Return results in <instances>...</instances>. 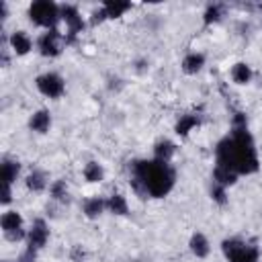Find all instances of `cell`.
Returning a JSON list of instances; mask_svg holds the SVG:
<instances>
[{"label":"cell","mask_w":262,"mask_h":262,"mask_svg":"<svg viewBox=\"0 0 262 262\" xmlns=\"http://www.w3.org/2000/svg\"><path fill=\"white\" fill-rule=\"evenodd\" d=\"M215 158L219 166L229 168L239 174H254L258 170V154L254 147V139L248 131L246 115L235 113L231 123V135L223 137L215 147Z\"/></svg>","instance_id":"6da1fadb"},{"label":"cell","mask_w":262,"mask_h":262,"mask_svg":"<svg viewBox=\"0 0 262 262\" xmlns=\"http://www.w3.org/2000/svg\"><path fill=\"white\" fill-rule=\"evenodd\" d=\"M176 182V172L168 162L135 160L129 164V184L139 199H162Z\"/></svg>","instance_id":"7a4b0ae2"},{"label":"cell","mask_w":262,"mask_h":262,"mask_svg":"<svg viewBox=\"0 0 262 262\" xmlns=\"http://www.w3.org/2000/svg\"><path fill=\"white\" fill-rule=\"evenodd\" d=\"M29 18H31V23L51 31V29H55V23L61 18V10L55 2L39 0V2H33L29 6Z\"/></svg>","instance_id":"3957f363"},{"label":"cell","mask_w":262,"mask_h":262,"mask_svg":"<svg viewBox=\"0 0 262 262\" xmlns=\"http://www.w3.org/2000/svg\"><path fill=\"white\" fill-rule=\"evenodd\" d=\"M221 250L229 262H258V248L239 237L223 239Z\"/></svg>","instance_id":"277c9868"},{"label":"cell","mask_w":262,"mask_h":262,"mask_svg":"<svg viewBox=\"0 0 262 262\" xmlns=\"http://www.w3.org/2000/svg\"><path fill=\"white\" fill-rule=\"evenodd\" d=\"M35 86H37V90H39L43 96H47V98H59V96L63 94V90H66L63 78H61L59 74H55V72H47V74L37 76Z\"/></svg>","instance_id":"5b68a950"},{"label":"cell","mask_w":262,"mask_h":262,"mask_svg":"<svg viewBox=\"0 0 262 262\" xmlns=\"http://www.w3.org/2000/svg\"><path fill=\"white\" fill-rule=\"evenodd\" d=\"M63 35L57 31V29H51V31H45L39 41H37V47H39V53L45 55V57H57L63 49Z\"/></svg>","instance_id":"8992f818"},{"label":"cell","mask_w":262,"mask_h":262,"mask_svg":"<svg viewBox=\"0 0 262 262\" xmlns=\"http://www.w3.org/2000/svg\"><path fill=\"white\" fill-rule=\"evenodd\" d=\"M2 225V233L8 242H20L23 237H27L25 229H23V217L18 211H6L0 219Z\"/></svg>","instance_id":"52a82bcc"},{"label":"cell","mask_w":262,"mask_h":262,"mask_svg":"<svg viewBox=\"0 0 262 262\" xmlns=\"http://www.w3.org/2000/svg\"><path fill=\"white\" fill-rule=\"evenodd\" d=\"M59 10H61V20L68 27V41H74L76 35L82 33L84 20H82V16L74 4H63V6H59Z\"/></svg>","instance_id":"ba28073f"},{"label":"cell","mask_w":262,"mask_h":262,"mask_svg":"<svg viewBox=\"0 0 262 262\" xmlns=\"http://www.w3.org/2000/svg\"><path fill=\"white\" fill-rule=\"evenodd\" d=\"M47 239H49V227H47V223L43 219H35L33 225H31V229H29V233H27L29 246H33L35 250H41L47 244Z\"/></svg>","instance_id":"9c48e42d"},{"label":"cell","mask_w":262,"mask_h":262,"mask_svg":"<svg viewBox=\"0 0 262 262\" xmlns=\"http://www.w3.org/2000/svg\"><path fill=\"white\" fill-rule=\"evenodd\" d=\"M8 43H10V49L16 55H27L31 51V47H33V41L25 31H14L10 35V39H8Z\"/></svg>","instance_id":"30bf717a"},{"label":"cell","mask_w":262,"mask_h":262,"mask_svg":"<svg viewBox=\"0 0 262 262\" xmlns=\"http://www.w3.org/2000/svg\"><path fill=\"white\" fill-rule=\"evenodd\" d=\"M29 127H31V131H35V133H47L49 127H51V117H49V113H47L45 108L35 111V113L31 115V119H29Z\"/></svg>","instance_id":"8fae6325"},{"label":"cell","mask_w":262,"mask_h":262,"mask_svg":"<svg viewBox=\"0 0 262 262\" xmlns=\"http://www.w3.org/2000/svg\"><path fill=\"white\" fill-rule=\"evenodd\" d=\"M104 209H106V201H104L102 196H90V199H86L84 205H82V211H84V215H86L88 219H96L98 215H102Z\"/></svg>","instance_id":"7c38bea8"},{"label":"cell","mask_w":262,"mask_h":262,"mask_svg":"<svg viewBox=\"0 0 262 262\" xmlns=\"http://www.w3.org/2000/svg\"><path fill=\"white\" fill-rule=\"evenodd\" d=\"M174 151H176V145L170 139H160L154 145V160H160V162H168L170 164Z\"/></svg>","instance_id":"4fadbf2b"},{"label":"cell","mask_w":262,"mask_h":262,"mask_svg":"<svg viewBox=\"0 0 262 262\" xmlns=\"http://www.w3.org/2000/svg\"><path fill=\"white\" fill-rule=\"evenodd\" d=\"M235 180H237V174H235V172H231V170L225 168V166L215 164V168H213V182H215V184L227 188V186H231Z\"/></svg>","instance_id":"5bb4252c"},{"label":"cell","mask_w":262,"mask_h":262,"mask_svg":"<svg viewBox=\"0 0 262 262\" xmlns=\"http://www.w3.org/2000/svg\"><path fill=\"white\" fill-rule=\"evenodd\" d=\"M18 170H20L18 160L4 158V160H2V180H4V184L12 186V182H14L16 176H18Z\"/></svg>","instance_id":"9a60e30c"},{"label":"cell","mask_w":262,"mask_h":262,"mask_svg":"<svg viewBox=\"0 0 262 262\" xmlns=\"http://www.w3.org/2000/svg\"><path fill=\"white\" fill-rule=\"evenodd\" d=\"M188 246H190V252H192L196 258H207V256H209V250H211V248H209V239H207L203 233H192Z\"/></svg>","instance_id":"2e32d148"},{"label":"cell","mask_w":262,"mask_h":262,"mask_svg":"<svg viewBox=\"0 0 262 262\" xmlns=\"http://www.w3.org/2000/svg\"><path fill=\"white\" fill-rule=\"evenodd\" d=\"M180 66H182L184 74H196L205 66V55L203 53H188V55H184Z\"/></svg>","instance_id":"e0dca14e"},{"label":"cell","mask_w":262,"mask_h":262,"mask_svg":"<svg viewBox=\"0 0 262 262\" xmlns=\"http://www.w3.org/2000/svg\"><path fill=\"white\" fill-rule=\"evenodd\" d=\"M25 184H27L29 190H33V192H41V190H45V186H47V174L41 172V170H33L31 174H27Z\"/></svg>","instance_id":"ac0fdd59"},{"label":"cell","mask_w":262,"mask_h":262,"mask_svg":"<svg viewBox=\"0 0 262 262\" xmlns=\"http://www.w3.org/2000/svg\"><path fill=\"white\" fill-rule=\"evenodd\" d=\"M106 211L113 213V215H127L129 213V205H127L123 194L115 192V194H111L106 199Z\"/></svg>","instance_id":"d6986e66"},{"label":"cell","mask_w":262,"mask_h":262,"mask_svg":"<svg viewBox=\"0 0 262 262\" xmlns=\"http://www.w3.org/2000/svg\"><path fill=\"white\" fill-rule=\"evenodd\" d=\"M102 8H104V12H106V16H108V18H119V16H123V14L131 8V2L108 0V2H104V4H102Z\"/></svg>","instance_id":"ffe728a7"},{"label":"cell","mask_w":262,"mask_h":262,"mask_svg":"<svg viewBox=\"0 0 262 262\" xmlns=\"http://www.w3.org/2000/svg\"><path fill=\"white\" fill-rule=\"evenodd\" d=\"M201 125V119L196 117V115H182L180 119H178V123H176V133L178 135H182V137H186L194 127H199Z\"/></svg>","instance_id":"44dd1931"},{"label":"cell","mask_w":262,"mask_h":262,"mask_svg":"<svg viewBox=\"0 0 262 262\" xmlns=\"http://www.w3.org/2000/svg\"><path fill=\"white\" fill-rule=\"evenodd\" d=\"M231 80H233L235 84H248V82L252 80V70H250V66L244 63V61H237V63L231 68Z\"/></svg>","instance_id":"7402d4cb"},{"label":"cell","mask_w":262,"mask_h":262,"mask_svg":"<svg viewBox=\"0 0 262 262\" xmlns=\"http://www.w3.org/2000/svg\"><path fill=\"white\" fill-rule=\"evenodd\" d=\"M82 174H84V178L88 182H100L104 178V170H102V166L98 162H88L84 166V172Z\"/></svg>","instance_id":"603a6c76"},{"label":"cell","mask_w":262,"mask_h":262,"mask_svg":"<svg viewBox=\"0 0 262 262\" xmlns=\"http://www.w3.org/2000/svg\"><path fill=\"white\" fill-rule=\"evenodd\" d=\"M49 192H51L53 201H57V203H68L70 201V192H68V186H66L63 180H55L49 186Z\"/></svg>","instance_id":"cb8c5ba5"},{"label":"cell","mask_w":262,"mask_h":262,"mask_svg":"<svg viewBox=\"0 0 262 262\" xmlns=\"http://www.w3.org/2000/svg\"><path fill=\"white\" fill-rule=\"evenodd\" d=\"M221 16H223V6L221 4H211V6H207L203 20H205V25H213V23H219Z\"/></svg>","instance_id":"d4e9b609"},{"label":"cell","mask_w":262,"mask_h":262,"mask_svg":"<svg viewBox=\"0 0 262 262\" xmlns=\"http://www.w3.org/2000/svg\"><path fill=\"white\" fill-rule=\"evenodd\" d=\"M211 199L219 205H225L227 203V194H225V186H219V184H211Z\"/></svg>","instance_id":"484cf974"},{"label":"cell","mask_w":262,"mask_h":262,"mask_svg":"<svg viewBox=\"0 0 262 262\" xmlns=\"http://www.w3.org/2000/svg\"><path fill=\"white\" fill-rule=\"evenodd\" d=\"M35 260H37V250L33 246H27L18 256V262H35Z\"/></svg>","instance_id":"4316f807"},{"label":"cell","mask_w":262,"mask_h":262,"mask_svg":"<svg viewBox=\"0 0 262 262\" xmlns=\"http://www.w3.org/2000/svg\"><path fill=\"white\" fill-rule=\"evenodd\" d=\"M104 18H108V16H106V12H104V8L100 6L98 10H94V12H92V18H90V20H92V25H96V23H102Z\"/></svg>","instance_id":"83f0119b"},{"label":"cell","mask_w":262,"mask_h":262,"mask_svg":"<svg viewBox=\"0 0 262 262\" xmlns=\"http://www.w3.org/2000/svg\"><path fill=\"white\" fill-rule=\"evenodd\" d=\"M10 201H12V188H10L8 184H4V186H2V199H0V203H2V205H8Z\"/></svg>","instance_id":"f1b7e54d"}]
</instances>
